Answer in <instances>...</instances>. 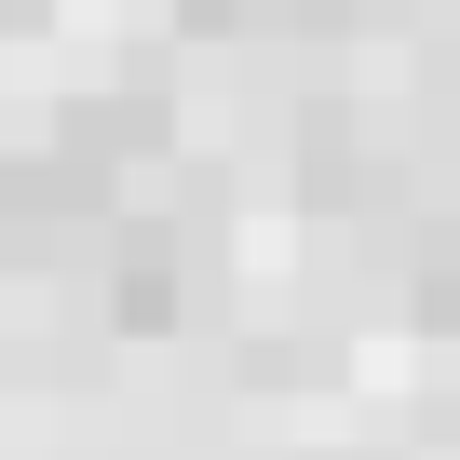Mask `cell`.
Listing matches in <instances>:
<instances>
[{
    "mask_svg": "<svg viewBox=\"0 0 460 460\" xmlns=\"http://www.w3.org/2000/svg\"><path fill=\"white\" fill-rule=\"evenodd\" d=\"M0 217H14V230H109L122 217V176H109V149L55 136V149H28L14 176H0Z\"/></svg>",
    "mask_w": 460,
    "mask_h": 460,
    "instance_id": "1",
    "label": "cell"
},
{
    "mask_svg": "<svg viewBox=\"0 0 460 460\" xmlns=\"http://www.w3.org/2000/svg\"><path fill=\"white\" fill-rule=\"evenodd\" d=\"M109 312H122V325H163V312H176V230L109 217Z\"/></svg>",
    "mask_w": 460,
    "mask_h": 460,
    "instance_id": "2",
    "label": "cell"
}]
</instances>
